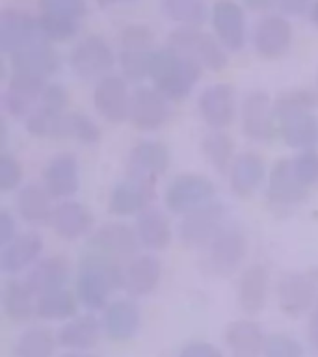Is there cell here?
<instances>
[{
	"mask_svg": "<svg viewBox=\"0 0 318 357\" xmlns=\"http://www.w3.org/2000/svg\"><path fill=\"white\" fill-rule=\"evenodd\" d=\"M162 262L151 253L136 255L123 268V290L132 298L151 294L162 278Z\"/></svg>",
	"mask_w": 318,
	"mask_h": 357,
	"instance_id": "obj_22",
	"label": "cell"
},
{
	"mask_svg": "<svg viewBox=\"0 0 318 357\" xmlns=\"http://www.w3.org/2000/svg\"><path fill=\"white\" fill-rule=\"evenodd\" d=\"M318 97L309 89L296 88V89H287L273 99V116L275 119L290 112H300V110H315L317 106Z\"/></svg>",
	"mask_w": 318,
	"mask_h": 357,
	"instance_id": "obj_42",
	"label": "cell"
},
{
	"mask_svg": "<svg viewBox=\"0 0 318 357\" xmlns=\"http://www.w3.org/2000/svg\"><path fill=\"white\" fill-rule=\"evenodd\" d=\"M309 188L296 177L290 158H279L268 173V199L272 205L292 206L305 199Z\"/></svg>",
	"mask_w": 318,
	"mask_h": 357,
	"instance_id": "obj_20",
	"label": "cell"
},
{
	"mask_svg": "<svg viewBox=\"0 0 318 357\" xmlns=\"http://www.w3.org/2000/svg\"><path fill=\"white\" fill-rule=\"evenodd\" d=\"M197 108L206 127L212 130H225L236 119V91L231 84H212L201 91Z\"/></svg>",
	"mask_w": 318,
	"mask_h": 357,
	"instance_id": "obj_12",
	"label": "cell"
},
{
	"mask_svg": "<svg viewBox=\"0 0 318 357\" xmlns=\"http://www.w3.org/2000/svg\"><path fill=\"white\" fill-rule=\"evenodd\" d=\"M223 339H225V344L238 357H253L261 354L266 342L261 326L251 320H234L229 324Z\"/></svg>",
	"mask_w": 318,
	"mask_h": 357,
	"instance_id": "obj_33",
	"label": "cell"
},
{
	"mask_svg": "<svg viewBox=\"0 0 318 357\" xmlns=\"http://www.w3.org/2000/svg\"><path fill=\"white\" fill-rule=\"evenodd\" d=\"M309 19L315 26H318V0H315L309 8Z\"/></svg>",
	"mask_w": 318,
	"mask_h": 357,
	"instance_id": "obj_54",
	"label": "cell"
},
{
	"mask_svg": "<svg viewBox=\"0 0 318 357\" xmlns=\"http://www.w3.org/2000/svg\"><path fill=\"white\" fill-rule=\"evenodd\" d=\"M116 54L110 43L97 33L80 39L69 54V66L84 80H100L116 66Z\"/></svg>",
	"mask_w": 318,
	"mask_h": 357,
	"instance_id": "obj_6",
	"label": "cell"
},
{
	"mask_svg": "<svg viewBox=\"0 0 318 357\" xmlns=\"http://www.w3.org/2000/svg\"><path fill=\"white\" fill-rule=\"evenodd\" d=\"M43 39L39 19L26 11L13 8L0 15V49L10 56Z\"/></svg>",
	"mask_w": 318,
	"mask_h": 357,
	"instance_id": "obj_16",
	"label": "cell"
},
{
	"mask_svg": "<svg viewBox=\"0 0 318 357\" xmlns=\"http://www.w3.org/2000/svg\"><path fill=\"white\" fill-rule=\"evenodd\" d=\"M164 11L179 26L199 28L209 19L206 0H164Z\"/></svg>",
	"mask_w": 318,
	"mask_h": 357,
	"instance_id": "obj_39",
	"label": "cell"
},
{
	"mask_svg": "<svg viewBox=\"0 0 318 357\" xmlns=\"http://www.w3.org/2000/svg\"><path fill=\"white\" fill-rule=\"evenodd\" d=\"M172 106L166 95H162L156 88L138 86L130 97V112L128 121L138 130H156L169 119Z\"/></svg>",
	"mask_w": 318,
	"mask_h": 357,
	"instance_id": "obj_13",
	"label": "cell"
},
{
	"mask_svg": "<svg viewBox=\"0 0 318 357\" xmlns=\"http://www.w3.org/2000/svg\"><path fill=\"white\" fill-rule=\"evenodd\" d=\"M125 2H132V0H125Z\"/></svg>",
	"mask_w": 318,
	"mask_h": 357,
	"instance_id": "obj_59",
	"label": "cell"
},
{
	"mask_svg": "<svg viewBox=\"0 0 318 357\" xmlns=\"http://www.w3.org/2000/svg\"><path fill=\"white\" fill-rule=\"evenodd\" d=\"M60 357H99L95 354H89V351H69V354H63Z\"/></svg>",
	"mask_w": 318,
	"mask_h": 357,
	"instance_id": "obj_56",
	"label": "cell"
},
{
	"mask_svg": "<svg viewBox=\"0 0 318 357\" xmlns=\"http://www.w3.org/2000/svg\"><path fill=\"white\" fill-rule=\"evenodd\" d=\"M167 47H172L190 60L199 63L209 71H222L227 67V52L216 36L203 32L199 28L179 26L167 38Z\"/></svg>",
	"mask_w": 318,
	"mask_h": 357,
	"instance_id": "obj_3",
	"label": "cell"
},
{
	"mask_svg": "<svg viewBox=\"0 0 318 357\" xmlns=\"http://www.w3.org/2000/svg\"><path fill=\"white\" fill-rule=\"evenodd\" d=\"M262 354L264 357H303V348L289 335L273 333L266 337Z\"/></svg>",
	"mask_w": 318,
	"mask_h": 357,
	"instance_id": "obj_46",
	"label": "cell"
},
{
	"mask_svg": "<svg viewBox=\"0 0 318 357\" xmlns=\"http://www.w3.org/2000/svg\"><path fill=\"white\" fill-rule=\"evenodd\" d=\"M117 0H97V4L100 6V8H108V6L116 4Z\"/></svg>",
	"mask_w": 318,
	"mask_h": 357,
	"instance_id": "obj_57",
	"label": "cell"
},
{
	"mask_svg": "<svg viewBox=\"0 0 318 357\" xmlns=\"http://www.w3.org/2000/svg\"><path fill=\"white\" fill-rule=\"evenodd\" d=\"M6 138H8V130H6V123L0 121V147H6Z\"/></svg>",
	"mask_w": 318,
	"mask_h": 357,
	"instance_id": "obj_55",
	"label": "cell"
},
{
	"mask_svg": "<svg viewBox=\"0 0 318 357\" xmlns=\"http://www.w3.org/2000/svg\"><path fill=\"white\" fill-rule=\"evenodd\" d=\"M130 97L127 80L121 75H106L97 80L93 89V106L105 121L112 125L127 121L130 112Z\"/></svg>",
	"mask_w": 318,
	"mask_h": 357,
	"instance_id": "obj_14",
	"label": "cell"
},
{
	"mask_svg": "<svg viewBox=\"0 0 318 357\" xmlns=\"http://www.w3.org/2000/svg\"><path fill=\"white\" fill-rule=\"evenodd\" d=\"M292 43V24L283 15H264L255 24L253 45L264 60H278L287 54Z\"/></svg>",
	"mask_w": 318,
	"mask_h": 357,
	"instance_id": "obj_17",
	"label": "cell"
},
{
	"mask_svg": "<svg viewBox=\"0 0 318 357\" xmlns=\"http://www.w3.org/2000/svg\"><path fill=\"white\" fill-rule=\"evenodd\" d=\"M45 242L39 233L17 234L10 244H6L0 253V268L6 273H19L38 264L39 255L43 253Z\"/></svg>",
	"mask_w": 318,
	"mask_h": 357,
	"instance_id": "obj_25",
	"label": "cell"
},
{
	"mask_svg": "<svg viewBox=\"0 0 318 357\" xmlns=\"http://www.w3.org/2000/svg\"><path fill=\"white\" fill-rule=\"evenodd\" d=\"M317 97H318V71H317Z\"/></svg>",
	"mask_w": 318,
	"mask_h": 357,
	"instance_id": "obj_58",
	"label": "cell"
},
{
	"mask_svg": "<svg viewBox=\"0 0 318 357\" xmlns=\"http://www.w3.org/2000/svg\"><path fill=\"white\" fill-rule=\"evenodd\" d=\"M201 73L203 67L199 63H195L188 56L181 54L167 45L153 52L149 73L153 88L158 89L173 102H181L188 97L201 78Z\"/></svg>",
	"mask_w": 318,
	"mask_h": 357,
	"instance_id": "obj_2",
	"label": "cell"
},
{
	"mask_svg": "<svg viewBox=\"0 0 318 357\" xmlns=\"http://www.w3.org/2000/svg\"><path fill=\"white\" fill-rule=\"evenodd\" d=\"M179 357H223L222 350L211 342L195 340L183 346V350L179 351Z\"/></svg>",
	"mask_w": 318,
	"mask_h": 357,
	"instance_id": "obj_49",
	"label": "cell"
},
{
	"mask_svg": "<svg viewBox=\"0 0 318 357\" xmlns=\"http://www.w3.org/2000/svg\"><path fill=\"white\" fill-rule=\"evenodd\" d=\"M279 136L292 149H312L318 139V121L315 110L290 112L278 117Z\"/></svg>",
	"mask_w": 318,
	"mask_h": 357,
	"instance_id": "obj_28",
	"label": "cell"
},
{
	"mask_svg": "<svg viewBox=\"0 0 318 357\" xmlns=\"http://www.w3.org/2000/svg\"><path fill=\"white\" fill-rule=\"evenodd\" d=\"M136 234L139 244L151 251L166 250L173 240V229L166 212L149 206L136 218Z\"/></svg>",
	"mask_w": 318,
	"mask_h": 357,
	"instance_id": "obj_31",
	"label": "cell"
},
{
	"mask_svg": "<svg viewBox=\"0 0 318 357\" xmlns=\"http://www.w3.org/2000/svg\"><path fill=\"white\" fill-rule=\"evenodd\" d=\"M56 339L49 328L33 326L22 331L17 339V357H52L54 356Z\"/></svg>",
	"mask_w": 318,
	"mask_h": 357,
	"instance_id": "obj_38",
	"label": "cell"
},
{
	"mask_svg": "<svg viewBox=\"0 0 318 357\" xmlns=\"http://www.w3.org/2000/svg\"><path fill=\"white\" fill-rule=\"evenodd\" d=\"M155 197V181L130 175L114 186L108 197V211L114 216H138L147 211Z\"/></svg>",
	"mask_w": 318,
	"mask_h": 357,
	"instance_id": "obj_11",
	"label": "cell"
},
{
	"mask_svg": "<svg viewBox=\"0 0 318 357\" xmlns=\"http://www.w3.org/2000/svg\"><path fill=\"white\" fill-rule=\"evenodd\" d=\"M78 296L69 289H60L38 296L36 301V317L43 320H71L77 317L78 311Z\"/></svg>",
	"mask_w": 318,
	"mask_h": 357,
	"instance_id": "obj_36",
	"label": "cell"
},
{
	"mask_svg": "<svg viewBox=\"0 0 318 357\" xmlns=\"http://www.w3.org/2000/svg\"><path fill=\"white\" fill-rule=\"evenodd\" d=\"M139 307L132 300H114L105 309L103 326L108 339L114 342H127L134 339L139 329Z\"/></svg>",
	"mask_w": 318,
	"mask_h": 357,
	"instance_id": "obj_26",
	"label": "cell"
},
{
	"mask_svg": "<svg viewBox=\"0 0 318 357\" xmlns=\"http://www.w3.org/2000/svg\"><path fill=\"white\" fill-rule=\"evenodd\" d=\"M268 283H270V273L262 264H251L242 272L238 279L236 298H238L240 309L245 314L255 317L266 307L268 287H270Z\"/></svg>",
	"mask_w": 318,
	"mask_h": 357,
	"instance_id": "obj_29",
	"label": "cell"
},
{
	"mask_svg": "<svg viewBox=\"0 0 318 357\" xmlns=\"http://www.w3.org/2000/svg\"><path fill=\"white\" fill-rule=\"evenodd\" d=\"M67 105H69V93H67L66 86L52 82L45 88L38 108L54 112V114H61V112H67Z\"/></svg>",
	"mask_w": 318,
	"mask_h": 357,
	"instance_id": "obj_48",
	"label": "cell"
},
{
	"mask_svg": "<svg viewBox=\"0 0 318 357\" xmlns=\"http://www.w3.org/2000/svg\"><path fill=\"white\" fill-rule=\"evenodd\" d=\"M201 151L216 172H231L236 156H234V142L229 134L223 130H212L201 139Z\"/></svg>",
	"mask_w": 318,
	"mask_h": 357,
	"instance_id": "obj_37",
	"label": "cell"
},
{
	"mask_svg": "<svg viewBox=\"0 0 318 357\" xmlns=\"http://www.w3.org/2000/svg\"><path fill=\"white\" fill-rule=\"evenodd\" d=\"M119 45L128 50H153L155 33L147 24H128L119 33Z\"/></svg>",
	"mask_w": 318,
	"mask_h": 357,
	"instance_id": "obj_44",
	"label": "cell"
},
{
	"mask_svg": "<svg viewBox=\"0 0 318 357\" xmlns=\"http://www.w3.org/2000/svg\"><path fill=\"white\" fill-rule=\"evenodd\" d=\"M22 166L15 156L2 153L0 155V190L2 192H11L22 183Z\"/></svg>",
	"mask_w": 318,
	"mask_h": 357,
	"instance_id": "obj_47",
	"label": "cell"
},
{
	"mask_svg": "<svg viewBox=\"0 0 318 357\" xmlns=\"http://www.w3.org/2000/svg\"><path fill=\"white\" fill-rule=\"evenodd\" d=\"M103 326L93 314H78L63 324L58 333L60 346L71 351H88L97 346Z\"/></svg>",
	"mask_w": 318,
	"mask_h": 357,
	"instance_id": "obj_32",
	"label": "cell"
},
{
	"mask_svg": "<svg viewBox=\"0 0 318 357\" xmlns=\"http://www.w3.org/2000/svg\"><path fill=\"white\" fill-rule=\"evenodd\" d=\"M50 194L45 190V186L39 184H26L24 188L19 190L17 194V212L19 216L28 223L33 225H43L50 223L54 206L50 203Z\"/></svg>",
	"mask_w": 318,
	"mask_h": 357,
	"instance_id": "obj_34",
	"label": "cell"
},
{
	"mask_svg": "<svg viewBox=\"0 0 318 357\" xmlns=\"http://www.w3.org/2000/svg\"><path fill=\"white\" fill-rule=\"evenodd\" d=\"M214 194H216V186L211 178L199 173H181L167 184L164 192V203L169 212L184 216L211 203Z\"/></svg>",
	"mask_w": 318,
	"mask_h": 357,
	"instance_id": "obj_5",
	"label": "cell"
},
{
	"mask_svg": "<svg viewBox=\"0 0 318 357\" xmlns=\"http://www.w3.org/2000/svg\"><path fill=\"white\" fill-rule=\"evenodd\" d=\"M279 8L289 13V15H300L305 10H309L312 4V0H278Z\"/></svg>",
	"mask_w": 318,
	"mask_h": 357,
	"instance_id": "obj_51",
	"label": "cell"
},
{
	"mask_svg": "<svg viewBox=\"0 0 318 357\" xmlns=\"http://www.w3.org/2000/svg\"><path fill=\"white\" fill-rule=\"evenodd\" d=\"M11 71L26 73L39 78H50L60 69L61 60L58 50L49 43V41H39L36 45H30L26 49L19 50L11 54Z\"/></svg>",
	"mask_w": 318,
	"mask_h": 357,
	"instance_id": "obj_23",
	"label": "cell"
},
{
	"mask_svg": "<svg viewBox=\"0 0 318 357\" xmlns=\"http://www.w3.org/2000/svg\"><path fill=\"white\" fill-rule=\"evenodd\" d=\"M38 4L41 13H49V15L69 17L80 22L88 15L86 0H38Z\"/></svg>",
	"mask_w": 318,
	"mask_h": 357,
	"instance_id": "obj_43",
	"label": "cell"
},
{
	"mask_svg": "<svg viewBox=\"0 0 318 357\" xmlns=\"http://www.w3.org/2000/svg\"><path fill=\"white\" fill-rule=\"evenodd\" d=\"M248 255V236L240 225H225L205 248L203 268L214 275H229L238 270Z\"/></svg>",
	"mask_w": 318,
	"mask_h": 357,
	"instance_id": "obj_4",
	"label": "cell"
},
{
	"mask_svg": "<svg viewBox=\"0 0 318 357\" xmlns=\"http://www.w3.org/2000/svg\"><path fill=\"white\" fill-rule=\"evenodd\" d=\"M318 279L312 272L285 273L278 283L279 309L290 318L311 311L317 303Z\"/></svg>",
	"mask_w": 318,
	"mask_h": 357,
	"instance_id": "obj_9",
	"label": "cell"
},
{
	"mask_svg": "<svg viewBox=\"0 0 318 357\" xmlns=\"http://www.w3.org/2000/svg\"><path fill=\"white\" fill-rule=\"evenodd\" d=\"M153 52L155 50H119L117 61H119L121 77L127 82H142L145 78H149Z\"/></svg>",
	"mask_w": 318,
	"mask_h": 357,
	"instance_id": "obj_40",
	"label": "cell"
},
{
	"mask_svg": "<svg viewBox=\"0 0 318 357\" xmlns=\"http://www.w3.org/2000/svg\"><path fill=\"white\" fill-rule=\"evenodd\" d=\"M240 2L251 11H266L273 4V0H240Z\"/></svg>",
	"mask_w": 318,
	"mask_h": 357,
	"instance_id": "obj_53",
	"label": "cell"
},
{
	"mask_svg": "<svg viewBox=\"0 0 318 357\" xmlns=\"http://www.w3.org/2000/svg\"><path fill=\"white\" fill-rule=\"evenodd\" d=\"M240 119H242V132L245 134V138L253 142H266L279 134L278 121L273 116V100L262 89H255L245 95L240 110Z\"/></svg>",
	"mask_w": 318,
	"mask_h": 357,
	"instance_id": "obj_10",
	"label": "cell"
},
{
	"mask_svg": "<svg viewBox=\"0 0 318 357\" xmlns=\"http://www.w3.org/2000/svg\"><path fill=\"white\" fill-rule=\"evenodd\" d=\"M296 177L307 188L318 183V153L315 149H303L292 158Z\"/></svg>",
	"mask_w": 318,
	"mask_h": 357,
	"instance_id": "obj_45",
	"label": "cell"
},
{
	"mask_svg": "<svg viewBox=\"0 0 318 357\" xmlns=\"http://www.w3.org/2000/svg\"><path fill=\"white\" fill-rule=\"evenodd\" d=\"M139 238L136 229L121 222H110L100 225L88 240V251L112 259L116 262L132 261L138 255Z\"/></svg>",
	"mask_w": 318,
	"mask_h": 357,
	"instance_id": "obj_7",
	"label": "cell"
},
{
	"mask_svg": "<svg viewBox=\"0 0 318 357\" xmlns=\"http://www.w3.org/2000/svg\"><path fill=\"white\" fill-rule=\"evenodd\" d=\"M75 289L82 305L91 311L106 309L112 294L123 289V268L112 259L86 251L78 259Z\"/></svg>",
	"mask_w": 318,
	"mask_h": 357,
	"instance_id": "obj_1",
	"label": "cell"
},
{
	"mask_svg": "<svg viewBox=\"0 0 318 357\" xmlns=\"http://www.w3.org/2000/svg\"><path fill=\"white\" fill-rule=\"evenodd\" d=\"M49 82L45 78L26 75V73L11 71L8 91H6L4 105L6 110L13 117H24L26 119L39 106L41 95Z\"/></svg>",
	"mask_w": 318,
	"mask_h": 357,
	"instance_id": "obj_18",
	"label": "cell"
},
{
	"mask_svg": "<svg viewBox=\"0 0 318 357\" xmlns=\"http://www.w3.org/2000/svg\"><path fill=\"white\" fill-rule=\"evenodd\" d=\"M172 162L169 149L158 139H139L128 153V172L136 177L155 181L167 172Z\"/></svg>",
	"mask_w": 318,
	"mask_h": 357,
	"instance_id": "obj_19",
	"label": "cell"
},
{
	"mask_svg": "<svg viewBox=\"0 0 318 357\" xmlns=\"http://www.w3.org/2000/svg\"><path fill=\"white\" fill-rule=\"evenodd\" d=\"M225 227V206L222 203H206L195 211L184 214L179 225V238L188 248H203L216 238Z\"/></svg>",
	"mask_w": 318,
	"mask_h": 357,
	"instance_id": "obj_8",
	"label": "cell"
},
{
	"mask_svg": "<svg viewBox=\"0 0 318 357\" xmlns=\"http://www.w3.org/2000/svg\"><path fill=\"white\" fill-rule=\"evenodd\" d=\"M73 273L71 261L63 255L45 257L30 270L26 284L30 287L36 298L52 290L66 289Z\"/></svg>",
	"mask_w": 318,
	"mask_h": 357,
	"instance_id": "obj_24",
	"label": "cell"
},
{
	"mask_svg": "<svg viewBox=\"0 0 318 357\" xmlns=\"http://www.w3.org/2000/svg\"><path fill=\"white\" fill-rule=\"evenodd\" d=\"M17 236V225L15 218L11 216L10 212L2 208L0 211V244H10L11 240Z\"/></svg>",
	"mask_w": 318,
	"mask_h": 357,
	"instance_id": "obj_50",
	"label": "cell"
},
{
	"mask_svg": "<svg viewBox=\"0 0 318 357\" xmlns=\"http://www.w3.org/2000/svg\"><path fill=\"white\" fill-rule=\"evenodd\" d=\"M264 178H266V166L257 153H242L236 156L229 172L231 190L240 199H248L255 194Z\"/></svg>",
	"mask_w": 318,
	"mask_h": 357,
	"instance_id": "obj_30",
	"label": "cell"
},
{
	"mask_svg": "<svg viewBox=\"0 0 318 357\" xmlns=\"http://www.w3.org/2000/svg\"><path fill=\"white\" fill-rule=\"evenodd\" d=\"M309 339H311L312 346L318 348V300L312 307L311 318H309Z\"/></svg>",
	"mask_w": 318,
	"mask_h": 357,
	"instance_id": "obj_52",
	"label": "cell"
},
{
	"mask_svg": "<svg viewBox=\"0 0 318 357\" xmlns=\"http://www.w3.org/2000/svg\"><path fill=\"white\" fill-rule=\"evenodd\" d=\"M36 301L38 298L26 283L17 279L6 281L2 289V307L11 322L22 324L36 317Z\"/></svg>",
	"mask_w": 318,
	"mask_h": 357,
	"instance_id": "obj_35",
	"label": "cell"
},
{
	"mask_svg": "<svg viewBox=\"0 0 318 357\" xmlns=\"http://www.w3.org/2000/svg\"><path fill=\"white\" fill-rule=\"evenodd\" d=\"M43 186L54 199H69L80 188V169L73 153H60L43 169Z\"/></svg>",
	"mask_w": 318,
	"mask_h": 357,
	"instance_id": "obj_21",
	"label": "cell"
},
{
	"mask_svg": "<svg viewBox=\"0 0 318 357\" xmlns=\"http://www.w3.org/2000/svg\"><path fill=\"white\" fill-rule=\"evenodd\" d=\"M50 225L60 238L77 240L89 233L93 225V214L80 201L66 199L54 206Z\"/></svg>",
	"mask_w": 318,
	"mask_h": 357,
	"instance_id": "obj_27",
	"label": "cell"
},
{
	"mask_svg": "<svg viewBox=\"0 0 318 357\" xmlns=\"http://www.w3.org/2000/svg\"><path fill=\"white\" fill-rule=\"evenodd\" d=\"M38 19L39 24H41V33H43L45 41H49V43L69 41L80 30V21H75V19H69V17L41 13Z\"/></svg>",
	"mask_w": 318,
	"mask_h": 357,
	"instance_id": "obj_41",
	"label": "cell"
},
{
	"mask_svg": "<svg viewBox=\"0 0 318 357\" xmlns=\"http://www.w3.org/2000/svg\"><path fill=\"white\" fill-rule=\"evenodd\" d=\"M212 30L227 50L238 52L245 47L248 26L242 6L234 0H216L211 10Z\"/></svg>",
	"mask_w": 318,
	"mask_h": 357,
	"instance_id": "obj_15",
	"label": "cell"
}]
</instances>
